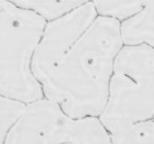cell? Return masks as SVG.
Segmentation results:
<instances>
[{"instance_id":"obj_1","label":"cell","mask_w":154,"mask_h":144,"mask_svg":"<svg viewBox=\"0 0 154 144\" xmlns=\"http://www.w3.org/2000/svg\"><path fill=\"white\" fill-rule=\"evenodd\" d=\"M123 46L121 24L98 16L42 82L45 98L73 117L99 118Z\"/></svg>"},{"instance_id":"obj_2","label":"cell","mask_w":154,"mask_h":144,"mask_svg":"<svg viewBox=\"0 0 154 144\" xmlns=\"http://www.w3.org/2000/svg\"><path fill=\"white\" fill-rule=\"evenodd\" d=\"M47 23L13 1H0V93L26 104L44 98L32 63Z\"/></svg>"},{"instance_id":"obj_3","label":"cell","mask_w":154,"mask_h":144,"mask_svg":"<svg viewBox=\"0 0 154 144\" xmlns=\"http://www.w3.org/2000/svg\"><path fill=\"white\" fill-rule=\"evenodd\" d=\"M99 119L109 134L154 119V50L124 45L115 60L108 101Z\"/></svg>"},{"instance_id":"obj_4","label":"cell","mask_w":154,"mask_h":144,"mask_svg":"<svg viewBox=\"0 0 154 144\" xmlns=\"http://www.w3.org/2000/svg\"><path fill=\"white\" fill-rule=\"evenodd\" d=\"M1 144H113L99 117L75 118L42 98L27 105Z\"/></svg>"},{"instance_id":"obj_5","label":"cell","mask_w":154,"mask_h":144,"mask_svg":"<svg viewBox=\"0 0 154 144\" xmlns=\"http://www.w3.org/2000/svg\"><path fill=\"white\" fill-rule=\"evenodd\" d=\"M97 18L93 2L85 1L64 16L47 23L32 63L33 73L41 85Z\"/></svg>"},{"instance_id":"obj_6","label":"cell","mask_w":154,"mask_h":144,"mask_svg":"<svg viewBox=\"0 0 154 144\" xmlns=\"http://www.w3.org/2000/svg\"><path fill=\"white\" fill-rule=\"evenodd\" d=\"M124 45H146L154 50V1H145L138 14L121 24Z\"/></svg>"},{"instance_id":"obj_7","label":"cell","mask_w":154,"mask_h":144,"mask_svg":"<svg viewBox=\"0 0 154 144\" xmlns=\"http://www.w3.org/2000/svg\"><path fill=\"white\" fill-rule=\"evenodd\" d=\"M16 5L38 15L46 23L55 21L78 8L85 1H13Z\"/></svg>"},{"instance_id":"obj_8","label":"cell","mask_w":154,"mask_h":144,"mask_svg":"<svg viewBox=\"0 0 154 144\" xmlns=\"http://www.w3.org/2000/svg\"><path fill=\"white\" fill-rule=\"evenodd\" d=\"M110 136L113 144H154V119L132 124Z\"/></svg>"},{"instance_id":"obj_9","label":"cell","mask_w":154,"mask_h":144,"mask_svg":"<svg viewBox=\"0 0 154 144\" xmlns=\"http://www.w3.org/2000/svg\"><path fill=\"white\" fill-rule=\"evenodd\" d=\"M145 1H95L98 16L111 18L122 24L138 14Z\"/></svg>"},{"instance_id":"obj_10","label":"cell","mask_w":154,"mask_h":144,"mask_svg":"<svg viewBox=\"0 0 154 144\" xmlns=\"http://www.w3.org/2000/svg\"><path fill=\"white\" fill-rule=\"evenodd\" d=\"M28 104L13 98L1 96L0 100V134L1 143L14 127L20 122Z\"/></svg>"}]
</instances>
